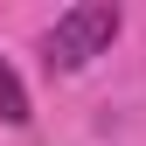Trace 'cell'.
<instances>
[{"label": "cell", "mask_w": 146, "mask_h": 146, "mask_svg": "<svg viewBox=\"0 0 146 146\" xmlns=\"http://www.w3.org/2000/svg\"><path fill=\"white\" fill-rule=\"evenodd\" d=\"M118 28H125V14L111 7V0H77V7H63L56 28L42 35V63H49V77H77L84 63H98L104 49L118 42Z\"/></svg>", "instance_id": "cell-1"}, {"label": "cell", "mask_w": 146, "mask_h": 146, "mask_svg": "<svg viewBox=\"0 0 146 146\" xmlns=\"http://www.w3.org/2000/svg\"><path fill=\"white\" fill-rule=\"evenodd\" d=\"M35 118V104H28V84L14 77V63L0 56V125H28Z\"/></svg>", "instance_id": "cell-2"}]
</instances>
